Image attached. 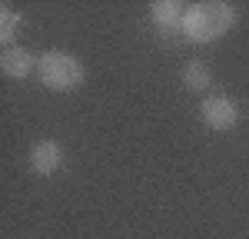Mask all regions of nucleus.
<instances>
[{"label": "nucleus", "mask_w": 249, "mask_h": 239, "mask_svg": "<svg viewBox=\"0 0 249 239\" xmlns=\"http://www.w3.org/2000/svg\"><path fill=\"white\" fill-rule=\"evenodd\" d=\"M239 10L226 3V0H199L190 3L186 14H183V34L190 43H213V40H223L236 27Z\"/></svg>", "instance_id": "nucleus-1"}, {"label": "nucleus", "mask_w": 249, "mask_h": 239, "mask_svg": "<svg viewBox=\"0 0 249 239\" xmlns=\"http://www.w3.org/2000/svg\"><path fill=\"white\" fill-rule=\"evenodd\" d=\"M37 77L47 90H57V93H70L83 86L87 80V67L83 60L67 53V50H47L37 57Z\"/></svg>", "instance_id": "nucleus-2"}, {"label": "nucleus", "mask_w": 249, "mask_h": 239, "mask_svg": "<svg viewBox=\"0 0 249 239\" xmlns=\"http://www.w3.org/2000/svg\"><path fill=\"white\" fill-rule=\"evenodd\" d=\"M199 120H203V126L213 130V133H230V130L239 126V120H243V106L232 97H226V93H210V97L199 103Z\"/></svg>", "instance_id": "nucleus-3"}, {"label": "nucleus", "mask_w": 249, "mask_h": 239, "mask_svg": "<svg viewBox=\"0 0 249 239\" xmlns=\"http://www.w3.org/2000/svg\"><path fill=\"white\" fill-rule=\"evenodd\" d=\"M183 14H186V7L179 0H153L150 3V20L163 37H179L183 34Z\"/></svg>", "instance_id": "nucleus-4"}, {"label": "nucleus", "mask_w": 249, "mask_h": 239, "mask_svg": "<svg viewBox=\"0 0 249 239\" xmlns=\"http://www.w3.org/2000/svg\"><path fill=\"white\" fill-rule=\"evenodd\" d=\"M63 166V146L57 139H37L30 146V170L37 176H53Z\"/></svg>", "instance_id": "nucleus-5"}, {"label": "nucleus", "mask_w": 249, "mask_h": 239, "mask_svg": "<svg viewBox=\"0 0 249 239\" xmlns=\"http://www.w3.org/2000/svg\"><path fill=\"white\" fill-rule=\"evenodd\" d=\"M0 70L10 80H27L30 73H37V57L27 47H7L0 57Z\"/></svg>", "instance_id": "nucleus-6"}, {"label": "nucleus", "mask_w": 249, "mask_h": 239, "mask_svg": "<svg viewBox=\"0 0 249 239\" xmlns=\"http://www.w3.org/2000/svg\"><path fill=\"white\" fill-rule=\"evenodd\" d=\"M183 86H186L190 93H206V90L213 86L210 67H206L203 60H190V63L183 67Z\"/></svg>", "instance_id": "nucleus-7"}, {"label": "nucleus", "mask_w": 249, "mask_h": 239, "mask_svg": "<svg viewBox=\"0 0 249 239\" xmlns=\"http://www.w3.org/2000/svg\"><path fill=\"white\" fill-rule=\"evenodd\" d=\"M20 23H23V17H20L10 3H3V7H0V43L17 47L14 40H17V34H20Z\"/></svg>", "instance_id": "nucleus-8"}]
</instances>
